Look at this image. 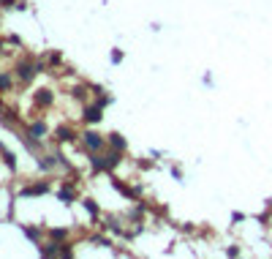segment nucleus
<instances>
[{"instance_id": "1", "label": "nucleus", "mask_w": 272, "mask_h": 259, "mask_svg": "<svg viewBox=\"0 0 272 259\" xmlns=\"http://www.w3.org/2000/svg\"><path fill=\"white\" fill-rule=\"evenodd\" d=\"M41 63H33V60H25V63H19V66H16V77L22 79V82H30L33 77H36L38 71H41Z\"/></svg>"}, {"instance_id": "14", "label": "nucleus", "mask_w": 272, "mask_h": 259, "mask_svg": "<svg viewBox=\"0 0 272 259\" xmlns=\"http://www.w3.org/2000/svg\"><path fill=\"white\" fill-rule=\"evenodd\" d=\"M109 60H112L114 66H117V63L123 60V52H120V49H112V57H109Z\"/></svg>"}, {"instance_id": "6", "label": "nucleus", "mask_w": 272, "mask_h": 259, "mask_svg": "<svg viewBox=\"0 0 272 259\" xmlns=\"http://www.w3.org/2000/svg\"><path fill=\"white\" fill-rule=\"evenodd\" d=\"M33 101H36L38 107H49V104H52V93H49V90H38V93L33 96Z\"/></svg>"}, {"instance_id": "13", "label": "nucleus", "mask_w": 272, "mask_h": 259, "mask_svg": "<svg viewBox=\"0 0 272 259\" xmlns=\"http://www.w3.org/2000/svg\"><path fill=\"white\" fill-rule=\"evenodd\" d=\"M85 207H88V213H90L92 218H98V205L92 202V199H85Z\"/></svg>"}, {"instance_id": "10", "label": "nucleus", "mask_w": 272, "mask_h": 259, "mask_svg": "<svg viewBox=\"0 0 272 259\" xmlns=\"http://www.w3.org/2000/svg\"><path fill=\"white\" fill-rule=\"evenodd\" d=\"M25 235L33 240V243H38V238H41V229H36V227H25Z\"/></svg>"}, {"instance_id": "5", "label": "nucleus", "mask_w": 272, "mask_h": 259, "mask_svg": "<svg viewBox=\"0 0 272 259\" xmlns=\"http://www.w3.org/2000/svg\"><path fill=\"white\" fill-rule=\"evenodd\" d=\"M55 134H57V139H60V142H71L74 136H77V134H74V129H68V126H60V129H55Z\"/></svg>"}, {"instance_id": "11", "label": "nucleus", "mask_w": 272, "mask_h": 259, "mask_svg": "<svg viewBox=\"0 0 272 259\" xmlns=\"http://www.w3.org/2000/svg\"><path fill=\"white\" fill-rule=\"evenodd\" d=\"M52 240H57V243H60V240H66L68 238V229H52Z\"/></svg>"}, {"instance_id": "12", "label": "nucleus", "mask_w": 272, "mask_h": 259, "mask_svg": "<svg viewBox=\"0 0 272 259\" xmlns=\"http://www.w3.org/2000/svg\"><path fill=\"white\" fill-rule=\"evenodd\" d=\"M0 153H3V158H5V164H8V166H11V169H14V166H16V161H14V153H8V150H5V147H3V145H0Z\"/></svg>"}, {"instance_id": "4", "label": "nucleus", "mask_w": 272, "mask_h": 259, "mask_svg": "<svg viewBox=\"0 0 272 259\" xmlns=\"http://www.w3.org/2000/svg\"><path fill=\"white\" fill-rule=\"evenodd\" d=\"M49 191V183H36V186L22 188V197H41V194Z\"/></svg>"}, {"instance_id": "8", "label": "nucleus", "mask_w": 272, "mask_h": 259, "mask_svg": "<svg viewBox=\"0 0 272 259\" xmlns=\"http://www.w3.org/2000/svg\"><path fill=\"white\" fill-rule=\"evenodd\" d=\"M109 145H112L114 150H125V139L120 134H109Z\"/></svg>"}, {"instance_id": "3", "label": "nucleus", "mask_w": 272, "mask_h": 259, "mask_svg": "<svg viewBox=\"0 0 272 259\" xmlns=\"http://www.w3.org/2000/svg\"><path fill=\"white\" fill-rule=\"evenodd\" d=\"M101 112H103L101 104H92V107L85 109V120H88V123H101V118H103Z\"/></svg>"}, {"instance_id": "9", "label": "nucleus", "mask_w": 272, "mask_h": 259, "mask_svg": "<svg viewBox=\"0 0 272 259\" xmlns=\"http://www.w3.org/2000/svg\"><path fill=\"white\" fill-rule=\"evenodd\" d=\"M57 197H60V199H63V202H66V205H71V202H74V191H71V188H68V186H63L60 191H57Z\"/></svg>"}, {"instance_id": "2", "label": "nucleus", "mask_w": 272, "mask_h": 259, "mask_svg": "<svg viewBox=\"0 0 272 259\" xmlns=\"http://www.w3.org/2000/svg\"><path fill=\"white\" fill-rule=\"evenodd\" d=\"M82 142H85V147H88L90 153H98V150H103V145H106L109 139H103L98 131H85V134H82Z\"/></svg>"}, {"instance_id": "7", "label": "nucleus", "mask_w": 272, "mask_h": 259, "mask_svg": "<svg viewBox=\"0 0 272 259\" xmlns=\"http://www.w3.org/2000/svg\"><path fill=\"white\" fill-rule=\"evenodd\" d=\"M46 131H49V129H46L44 120H36V123H30V134H36L38 139H41V136H46Z\"/></svg>"}]
</instances>
